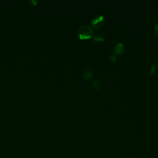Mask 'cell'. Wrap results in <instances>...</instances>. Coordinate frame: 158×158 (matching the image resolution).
Listing matches in <instances>:
<instances>
[{
    "label": "cell",
    "mask_w": 158,
    "mask_h": 158,
    "mask_svg": "<svg viewBox=\"0 0 158 158\" xmlns=\"http://www.w3.org/2000/svg\"><path fill=\"white\" fill-rule=\"evenodd\" d=\"M77 35L78 38L81 40L88 39L93 36V30L90 25L85 24L81 25L78 28L77 30Z\"/></svg>",
    "instance_id": "obj_1"
},
{
    "label": "cell",
    "mask_w": 158,
    "mask_h": 158,
    "mask_svg": "<svg viewBox=\"0 0 158 158\" xmlns=\"http://www.w3.org/2000/svg\"><path fill=\"white\" fill-rule=\"evenodd\" d=\"M104 22V19L103 15H96L91 20V25L95 28H98L101 27Z\"/></svg>",
    "instance_id": "obj_2"
},
{
    "label": "cell",
    "mask_w": 158,
    "mask_h": 158,
    "mask_svg": "<svg viewBox=\"0 0 158 158\" xmlns=\"http://www.w3.org/2000/svg\"><path fill=\"white\" fill-rule=\"evenodd\" d=\"M114 51L117 54H122L125 51V46L122 42H118L115 46Z\"/></svg>",
    "instance_id": "obj_3"
},
{
    "label": "cell",
    "mask_w": 158,
    "mask_h": 158,
    "mask_svg": "<svg viewBox=\"0 0 158 158\" xmlns=\"http://www.w3.org/2000/svg\"><path fill=\"white\" fill-rule=\"evenodd\" d=\"M93 76V72L91 70H85L83 74H82V77L84 80H89Z\"/></svg>",
    "instance_id": "obj_4"
},
{
    "label": "cell",
    "mask_w": 158,
    "mask_h": 158,
    "mask_svg": "<svg viewBox=\"0 0 158 158\" xmlns=\"http://www.w3.org/2000/svg\"><path fill=\"white\" fill-rule=\"evenodd\" d=\"M93 38L96 41H104L105 40V36L101 33H95L93 35Z\"/></svg>",
    "instance_id": "obj_5"
},
{
    "label": "cell",
    "mask_w": 158,
    "mask_h": 158,
    "mask_svg": "<svg viewBox=\"0 0 158 158\" xmlns=\"http://www.w3.org/2000/svg\"><path fill=\"white\" fill-rule=\"evenodd\" d=\"M93 86L96 89H99L102 88V83L99 80L95 79L92 81Z\"/></svg>",
    "instance_id": "obj_6"
},
{
    "label": "cell",
    "mask_w": 158,
    "mask_h": 158,
    "mask_svg": "<svg viewBox=\"0 0 158 158\" xmlns=\"http://www.w3.org/2000/svg\"><path fill=\"white\" fill-rule=\"evenodd\" d=\"M150 72L152 75H158V64H154L152 66Z\"/></svg>",
    "instance_id": "obj_7"
},
{
    "label": "cell",
    "mask_w": 158,
    "mask_h": 158,
    "mask_svg": "<svg viewBox=\"0 0 158 158\" xmlns=\"http://www.w3.org/2000/svg\"><path fill=\"white\" fill-rule=\"evenodd\" d=\"M109 59L110 60L112 61V62H115L117 59V55L115 54H111L109 57Z\"/></svg>",
    "instance_id": "obj_8"
},
{
    "label": "cell",
    "mask_w": 158,
    "mask_h": 158,
    "mask_svg": "<svg viewBox=\"0 0 158 158\" xmlns=\"http://www.w3.org/2000/svg\"><path fill=\"white\" fill-rule=\"evenodd\" d=\"M154 31L157 36L158 37V23H156L154 26Z\"/></svg>",
    "instance_id": "obj_9"
}]
</instances>
